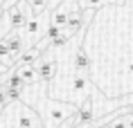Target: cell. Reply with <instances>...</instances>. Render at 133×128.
<instances>
[{"instance_id":"cell-12","label":"cell","mask_w":133,"mask_h":128,"mask_svg":"<svg viewBox=\"0 0 133 128\" xmlns=\"http://www.w3.org/2000/svg\"><path fill=\"white\" fill-rule=\"evenodd\" d=\"M129 115H133V108H126L117 119H113L108 124V128H129Z\"/></svg>"},{"instance_id":"cell-2","label":"cell","mask_w":133,"mask_h":128,"mask_svg":"<svg viewBox=\"0 0 133 128\" xmlns=\"http://www.w3.org/2000/svg\"><path fill=\"white\" fill-rule=\"evenodd\" d=\"M72 65H75V72H77V74L88 77V70H90V56H88V52L84 50V45H79V47H77Z\"/></svg>"},{"instance_id":"cell-1","label":"cell","mask_w":133,"mask_h":128,"mask_svg":"<svg viewBox=\"0 0 133 128\" xmlns=\"http://www.w3.org/2000/svg\"><path fill=\"white\" fill-rule=\"evenodd\" d=\"M75 121L79 126H86V124H92L95 121V106H92V97H86L84 103L79 106L77 115H75Z\"/></svg>"},{"instance_id":"cell-15","label":"cell","mask_w":133,"mask_h":128,"mask_svg":"<svg viewBox=\"0 0 133 128\" xmlns=\"http://www.w3.org/2000/svg\"><path fill=\"white\" fill-rule=\"evenodd\" d=\"M5 88V85H2ZM5 92H7V99L9 101H18L21 99V94H23V90H18V88H5Z\"/></svg>"},{"instance_id":"cell-5","label":"cell","mask_w":133,"mask_h":128,"mask_svg":"<svg viewBox=\"0 0 133 128\" xmlns=\"http://www.w3.org/2000/svg\"><path fill=\"white\" fill-rule=\"evenodd\" d=\"M7 20H9V27L14 29H23V27H27V16L23 14V9L16 5V7L7 9Z\"/></svg>"},{"instance_id":"cell-17","label":"cell","mask_w":133,"mask_h":128,"mask_svg":"<svg viewBox=\"0 0 133 128\" xmlns=\"http://www.w3.org/2000/svg\"><path fill=\"white\" fill-rule=\"evenodd\" d=\"M129 72H133V61H131V63H129Z\"/></svg>"},{"instance_id":"cell-3","label":"cell","mask_w":133,"mask_h":128,"mask_svg":"<svg viewBox=\"0 0 133 128\" xmlns=\"http://www.w3.org/2000/svg\"><path fill=\"white\" fill-rule=\"evenodd\" d=\"M36 72H38V81H43V83H50V81L56 77V72H59V65H56L54 61H48V58H43L41 63L36 65Z\"/></svg>"},{"instance_id":"cell-8","label":"cell","mask_w":133,"mask_h":128,"mask_svg":"<svg viewBox=\"0 0 133 128\" xmlns=\"http://www.w3.org/2000/svg\"><path fill=\"white\" fill-rule=\"evenodd\" d=\"M14 72L18 74V77L25 81L27 85H32L38 79V72H36V65H16L14 67Z\"/></svg>"},{"instance_id":"cell-14","label":"cell","mask_w":133,"mask_h":128,"mask_svg":"<svg viewBox=\"0 0 133 128\" xmlns=\"http://www.w3.org/2000/svg\"><path fill=\"white\" fill-rule=\"evenodd\" d=\"M84 88H88V77H84V74H72V90H84Z\"/></svg>"},{"instance_id":"cell-11","label":"cell","mask_w":133,"mask_h":128,"mask_svg":"<svg viewBox=\"0 0 133 128\" xmlns=\"http://www.w3.org/2000/svg\"><path fill=\"white\" fill-rule=\"evenodd\" d=\"M2 85H5V88H18V90H25V88H27V83H25L16 72H9L7 77H5V83Z\"/></svg>"},{"instance_id":"cell-7","label":"cell","mask_w":133,"mask_h":128,"mask_svg":"<svg viewBox=\"0 0 133 128\" xmlns=\"http://www.w3.org/2000/svg\"><path fill=\"white\" fill-rule=\"evenodd\" d=\"M5 41H7L9 52H11V56H14V61H16V58H18L23 52H25V43H23V36H21V34H16V32H11L9 36H5Z\"/></svg>"},{"instance_id":"cell-9","label":"cell","mask_w":133,"mask_h":128,"mask_svg":"<svg viewBox=\"0 0 133 128\" xmlns=\"http://www.w3.org/2000/svg\"><path fill=\"white\" fill-rule=\"evenodd\" d=\"M77 2L81 11H92L97 7H104V5H124V0H77Z\"/></svg>"},{"instance_id":"cell-10","label":"cell","mask_w":133,"mask_h":128,"mask_svg":"<svg viewBox=\"0 0 133 128\" xmlns=\"http://www.w3.org/2000/svg\"><path fill=\"white\" fill-rule=\"evenodd\" d=\"M41 29H43V18H41V16H34V18H29V20H27L25 34H29V38H36V36L41 34Z\"/></svg>"},{"instance_id":"cell-16","label":"cell","mask_w":133,"mask_h":128,"mask_svg":"<svg viewBox=\"0 0 133 128\" xmlns=\"http://www.w3.org/2000/svg\"><path fill=\"white\" fill-rule=\"evenodd\" d=\"M129 128H133V115H129Z\"/></svg>"},{"instance_id":"cell-6","label":"cell","mask_w":133,"mask_h":128,"mask_svg":"<svg viewBox=\"0 0 133 128\" xmlns=\"http://www.w3.org/2000/svg\"><path fill=\"white\" fill-rule=\"evenodd\" d=\"M36 61H38V63L43 61V52L38 50L36 45H32V47H27L21 56L16 58V65H36Z\"/></svg>"},{"instance_id":"cell-13","label":"cell","mask_w":133,"mask_h":128,"mask_svg":"<svg viewBox=\"0 0 133 128\" xmlns=\"http://www.w3.org/2000/svg\"><path fill=\"white\" fill-rule=\"evenodd\" d=\"M29 7H32V11H34L36 16H43V11L48 9V0H25Z\"/></svg>"},{"instance_id":"cell-18","label":"cell","mask_w":133,"mask_h":128,"mask_svg":"<svg viewBox=\"0 0 133 128\" xmlns=\"http://www.w3.org/2000/svg\"><path fill=\"white\" fill-rule=\"evenodd\" d=\"M2 16H5V9H2V7H0V18H2Z\"/></svg>"},{"instance_id":"cell-4","label":"cell","mask_w":133,"mask_h":128,"mask_svg":"<svg viewBox=\"0 0 133 128\" xmlns=\"http://www.w3.org/2000/svg\"><path fill=\"white\" fill-rule=\"evenodd\" d=\"M72 11H68V0H61L59 2V7L52 11V18H50V25H56V27L65 29V25H68V18H70Z\"/></svg>"},{"instance_id":"cell-19","label":"cell","mask_w":133,"mask_h":128,"mask_svg":"<svg viewBox=\"0 0 133 128\" xmlns=\"http://www.w3.org/2000/svg\"><path fill=\"white\" fill-rule=\"evenodd\" d=\"M2 110H5V108H2ZM2 110H0V112H2Z\"/></svg>"}]
</instances>
